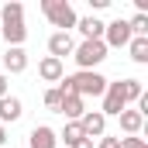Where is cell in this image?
<instances>
[{
  "label": "cell",
  "mask_w": 148,
  "mask_h": 148,
  "mask_svg": "<svg viewBox=\"0 0 148 148\" xmlns=\"http://www.w3.org/2000/svg\"><path fill=\"white\" fill-rule=\"evenodd\" d=\"M76 28H79V35L83 41H97V38H103V21L100 17H76Z\"/></svg>",
  "instance_id": "12"
},
{
  "label": "cell",
  "mask_w": 148,
  "mask_h": 148,
  "mask_svg": "<svg viewBox=\"0 0 148 148\" xmlns=\"http://www.w3.org/2000/svg\"><path fill=\"white\" fill-rule=\"evenodd\" d=\"M21 114H24V107H21V100H17V97H10V93H7V97H0V124H14Z\"/></svg>",
  "instance_id": "15"
},
{
  "label": "cell",
  "mask_w": 148,
  "mask_h": 148,
  "mask_svg": "<svg viewBox=\"0 0 148 148\" xmlns=\"http://www.w3.org/2000/svg\"><path fill=\"white\" fill-rule=\"evenodd\" d=\"M38 76H41L45 83H62V76H66V66H62L59 59H52V55H45V59L38 62Z\"/></svg>",
  "instance_id": "10"
},
{
  "label": "cell",
  "mask_w": 148,
  "mask_h": 148,
  "mask_svg": "<svg viewBox=\"0 0 148 148\" xmlns=\"http://www.w3.org/2000/svg\"><path fill=\"white\" fill-rule=\"evenodd\" d=\"M24 69H28V52H24V48H7V52H3V76L7 73H24Z\"/></svg>",
  "instance_id": "11"
},
{
  "label": "cell",
  "mask_w": 148,
  "mask_h": 148,
  "mask_svg": "<svg viewBox=\"0 0 148 148\" xmlns=\"http://www.w3.org/2000/svg\"><path fill=\"white\" fill-rule=\"evenodd\" d=\"M79 127H83V134L86 138H103V131H107V117L100 110H86L79 117Z\"/></svg>",
  "instance_id": "7"
},
{
  "label": "cell",
  "mask_w": 148,
  "mask_h": 148,
  "mask_svg": "<svg viewBox=\"0 0 148 148\" xmlns=\"http://www.w3.org/2000/svg\"><path fill=\"white\" fill-rule=\"evenodd\" d=\"M69 148H93V138H79L76 145H69Z\"/></svg>",
  "instance_id": "22"
},
{
  "label": "cell",
  "mask_w": 148,
  "mask_h": 148,
  "mask_svg": "<svg viewBox=\"0 0 148 148\" xmlns=\"http://www.w3.org/2000/svg\"><path fill=\"white\" fill-rule=\"evenodd\" d=\"M73 59L76 66L83 69V73H93L103 59H107V45H103V38H97V41H79L73 48Z\"/></svg>",
  "instance_id": "3"
},
{
  "label": "cell",
  "mask_w": 148,
  "mask_h": 148,
  "mask_svg": "<svg viewBox=\"0 0 148 148\" xmlns=\"http://www.w3.org/2000/svg\"><path fill=\"white\" fill-rule=\"evenodd\" d=\"M121 93H124V103H138L145 86H141V79H121Z\"/></svg>",
  "instance_id": "16"
},
{
  "label": "cell",
  "mask_w": 148,
  "mask_h": 148,
  "mask_svg": "<svg viewBox=\"0 0 148 148\" xmlns=\"http://www.w3.org/2000/svg\"><path fill=\"white\" fill-rule=\"evenodd\" d=\"M117 117H121V131H124L127 138H134V134L145 127V114L141 110H131V107H127V110H121Z\"/></svg>",
  "instance_id": "13"
},
{
  "label": "cell",
  "mask_w": 148,
  "mask_h": 148,
  "mask_svg": "<svg viewBox=\"0 0 148 148\" xmlns=\"http://www.w3.org/2000/svg\"><path fill=\"white\" fill-rule=\"evenodd\" d=\"M0 97H7V76L0 73Z\"/></svg>",
  "instance_id": "24"
},
{
  "label": "cell",
  "mask_w": 148,
  "mask_h": 148,
  "mask_svg": "<svg viewBox=\"0 0 148 148\" xmlns=\"http://www.w3.org/2000/svg\"><path fill=\"white\" fill-rule=\"evenodd\" d=\"M90 7L93 10H103V7H110V0H90Z\"/></svg>",
  "instance_id": "23"
},
{
  "label": "cell",
  "mask_w": 148,
  "mask_h": 148,
  "mask_svg": "<svg viewBox=\"0 0 148 148\" xmlns=\"http://www.w3.org/2000/svg\"><path fill=\"white\" fill-rule=\"evenodd\" d=\"M107 83H110V79H103L97 69H93V73H83V69H79V73H73V76H62L59 90H62V93H76V97L86 100V97H103Z\"/></svg>",
  "instance_id": "2"
},
{
  "label": "cell",
  "mask_w": 148,
  "mask_h": 148,
  "mask_svg": "<svg viewBox=\"0 0 148 148\" xmlns=\"http://www.w3.org/2000/svg\"><path fill=\"white\" fill-rule=\"evenodd\" d=\"M93 148H121V138H114V134H103V138H100Z\"/></svg>",
  "instance_id": "20"
},
{
  "label": "cell",
  "mask_w": 148,
  "mask_h": 148,
  "mask_svg": "<svg viewBox=\"0 0 148 148\" xmlns=\"http://www.w3.org/2000/svg\"><path fill=\"white\" fill-rule=\"evenodd\" d=\"M79 138H86V134H83V127H79V121H66V127H62L59 141H66V145H76Z\"/></svg>",
  "instance_id": "18"
},
{
  "label": "cell",
  "mask_w": 148,
  "mask_h": 148,
  "mask_svg": "<svg viewBox=\"0 0 148 148\" xmlns=\"http://www.w3.org/2000/svg\"><path fill=\"white\" fill-rule=\"evenodd\" d=\"M41 14L52 21V28H59V31H69L76 28V10L69 0H41Z\"/></svg>",
  "instance_id": "4"
},
{
  "label": "cell",
  "mask_w": 148,
  "mask_h": 148,
  "mask_svg": "<svg viewBox=\"0 0 148 148\" xmlns=\"http://www.w3.org/2000/svg\"><path fill=\"white\" fill-rule=\"evenodd\" d=\"M127 48H131V59H134L138 66H145V62H148V38H131Z\"/></svg>",
  "instance_id": "17"
},
{
  "label": "cell",
  "mask_w": 148,
  "mask_h": 148,
  "mask_svg": "<svg viewBox=\"0 0 148 148\" xmlns=\"http://www.w3.org/2000/svg\"><path fill=\"white\" fill-rule=\"evenodd\" d=\"M131 38H134V35H131V28H127L124 17H117V21H110V24H103V45H107V48H124Z\"/></svg>",
  "instance_id": "5"
},
{
  "label": "cell",
  "mask_w": 148,
  "mask_h": 148,
  "mask_svg": "<svg viewBox=\"0 0 148 148\" xmlns=\"http://www.w3.org/2000/svg\"><path fill=\"white\" fill-rule=\"evenodd\" d=\"M121 148H148V145H145V138L134 134V138H121Z\"/></svg>",
  "instance_id": "21"
},
{
  "label": "cell",
  "mask_w": 148,
  "mask_h": 148,
  "mask_svg": "<svg viewBox=\"0 0 148 148\" xmlns=\"http://www.w3.org/2000/svg\"><path fill=\"white\" fill-rule=\"evenodd\" d=\"M59 114H62L66 121H79V117L86 114V107H83V97L66 93V97H62V103H59Z\"/></svg>",
  "instance_id": "14"
},
{
  "label": "cell",
  "mask_w": 148,
  "mask_h": 148,
  "mask_svg": "<svg viewBox=\"0 0 148 148\" xmlns=\"http://www.w3.org/2000/svg\"><path fill=\"white\" fill-rule=\"evenodd\" d=\"M73 48H76V41H73V35L69 31H55V35L48 38V55L52 59H66V55H73Z\"/></svg>",
  "instance_id": "8"
},
{
  "label": "cell",
  "mask_w": 148,
  "mask_h": 148,
  "mask_svg": "<svg viewBox=\"0 0 148 148\" xmlns=\"http://www.w3.org/2000/svg\"><path fill=\"white\" fill-rule=\"evenodd\" d=\"M62 97H66V93H62L59 86H52V90H45V97H41V100H45V107H48V110H55V114H59V103H62Z\"/></svg>",
  "instance_id": "19"
},
{
  "label": "cell",
  "mask_w": 148,
  "mask_h": 148,
  "mask_svg": "<svg viewBox=\"0 0 148 148\" xmlns=\"http://www.w3.org/2000/svg\"><path fill=\"white\" fill-rule=\"evenodd\" d=\"M0 38H7L10 48H21V45H24V38H28V28H24V3H17V0L3 3V10H0Z\"/></svg>",
  "instance_id": "1"
},
{
  "label": "cell",
  "mask_w": 148,
  "mask_h": 148,
  "mask_svg": "<svg viewBox=\"0 0 148 148\" xmlns=\"http://www.w3.org/2000/svg\"><path fill=\"white\" fill-rule=\"evenodd\" d=\"M121 110H127V103H124V93H121V83H107V90H103V117H117Z\"/></svg>",
  "instance_id": "6"
},
{
  "label": "cell",
  "mask_w": 148,
  "mask_h": 148,
  "mask_svg": "<svg viewBox=\"0 0 148 148\" xmlns=\"http://www.w3.org/2000/svg\"><path fill=\"white\" fill-rule=\"evenodd\" d=\"M28 148H59V134L48 124H38V127H31V134H28Z\"/></svg>",
  "instance_id": "9"
},
{
  "label": "cell",
  "mask_w": 148,
  "mask_h": 148,
  "mask_svg": "<svg viewBox=\"0 0 148 148\" xmlns=\"http://www.w3.org/2000/svg\"><path fill=\"white\" fill-rule=\"evenodd\" d=\"M0 145H7V127L0 124Z\"/></svg>",
  "instance_id": "25"
}]
</instances>
